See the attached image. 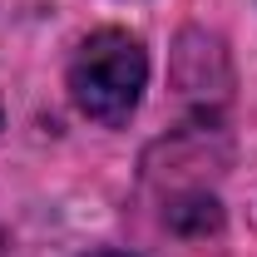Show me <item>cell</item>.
Segmentation results:
<instances>
[{
	"instance_id": "cell-2",
	"label": "cell",
	"mask_w": 257,
	"mask_h": 257,
	"mask_svg": "<svg viewBox=\"0 0 257 257\" xmlns=\"http://www.w3.org/2000/svg\"><path fill=\"white\" fill-rule=\"evenodd\" d=\"M89 257H134V252H89Z\"/></svg>"
},
{
	"instance_id": "cell-1",
	"label": "cell",
	"mask_w": 257,
	"mask_h": 257,
	"mask_svg": "<svg viewBox=\"0 0 257 257\" xmlns=\"http://www.w3.org/2000/svg\"><path fill=\"white\" fill-rule=\"evenodd\" d=\"M144 79H149V60L139 40L124 30L89 35L69 60V94L99 124H124L144 94Z\"/></svg>"
}]
</instances>
